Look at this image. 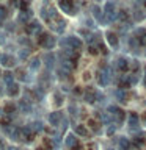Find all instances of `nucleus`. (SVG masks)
<instances>
[{"instance_id": "1", "label": "nucleus", "mask_w": 146, "mask_h": 150, "mask_svg": "<svg viewBox=\"0 0 146 150\" xmlns=\"http://www.w3.org/2000/svg\"><path fill=\"white\" fill-rule=\"evenodd\" d=\"M38 44L41 47H44V49H54L55 38H52L50 35H47V33H41L39 38H38Z\"/></svg>"}, {"instance_id": "2", "label": "nucleus", "mask_w": 146, "mask_h": 150, "mask_svg": "<svg viewBox=\"0 0 146 150\" xmlns=\"http://www.w3.org/2000/svg\"><path fill=\"white\" fill-rule=\"evenodd\" d=\"M16 58L11 55H8V53H2L0 55V64L5 66V67H13L14 64H16Z\"/></svg>"}, {"instance_id": "3", "label": "nucleus", "mask_w": 146, "mask_h": 150, "mask_svg": "<svg viewBox=\"0 0 146 150\" xmlns=\"http://www.w3.org/2000/svg\"><path fill=\"white\" fill-rule=\"evenodd\" d=\"M21 131H22L24 141L31 142V141H33V136H35V131L31 130V127H30V125H25V127H22V128H21Z\"/></svg>"}, {"instance_id": "4", "label": "nucleus", "mask_w": 146, "mask_h": 150, "mask_svg": "<svg viewBox=\"0 0 146 150\" xmlns=\"http://www.w3.org/2000/svg\"><path fill=\"white\" fill-rule=\"evenodd\" d=\"M58 5L66 14H74V6H72V2H71V0H60Z\"/></svg>"}, {"instance_id": "5", "label": "nucleus", "mask_w": 146, "mask_h": 150, "mask_svg": "<svg viewBox=\"0 0 146 150\" xmlns=\"http://www.w3.org/2000/svg\"><path fill=\"white\" fill-rule=\"evenodd\" d=\"M16 111H17V110H16V106H14L13 103H8V105L3 108V116H5V117H8V119L11 120L13 117L16 116Z\"/></svg>"}, {"instance_id": "6", "label": "nucleus", "mask_w": 146, "mask_h": 150, "mask_svg": "<svg viewBox=\"0 0 146 150\" xmlns=\"http://www.w3.org/2000/svg\"><path fill=\"white\" fill-rule=\"evenodd\" d=\"M60 119H61L60 112H50V114H49V122H50L52 127H57V125H58V124H60Z\"/></svg>"}, {"instance_id": "7", "label": "nucleus", "mask_w": 146, "mask_h": 150, "mask_svg": "<svg viewBox=\"0 0 146 150\" xmlns=\"http://www.w3.org/2000/svg\"><path fill=\"white\" fill-rule=\"evenodd\" d=\"M77 144H79V141H77V138H75L74 134H69L68 138H66V145H68L69 149H74Z\"/></svg>"}, {"instance_id": "8", "label": "nucleus", "mask_w": 146, "mask_h": 150, "mask_svg": "<svg viewBox=\"0 0 146 150\" xmlns=\"http://www.w3.org/2000/svg\"><path fill=\"white\" fill-rule=\"evenodd\" d=\"M39 30H41V25H39V23H38L36 21H35V22H31L30 25L27 27V33H38Z\"/></svg>"}, {"instance_id": "9", "label": "nucleus", "mask_w": 146, "mask_h": 150, "mask_svg": "<svg viewBox=\"0 0 146 150\" xmlns=\"http://www.w3.org/2000/svg\"><path fill=\"white\" fill-rule=\"evenodd\" d=\"M68 44L72 47V49H80L82 47V44H80V41L77 39V38H74V36H71L69 39H68Z\"/></svg>"}, {"instance_id": "10", "label": "nucleus", "mask_w": 146, "mask_h": 150, "mask_svg": "<svg viewBox=\"0 0 146 150\" xmlns=\"http://www.w3.org/2000/svg\"><path fill=\"white\" fill-rule=\"evenodd\" d=\"M30 127H31V130L35 131H42V128H44V127H42V122L41 120H35V122H31L30 124Z\"/></svg>"}, {"instance_id": "11", "label": "nucleus", "mask_w": 146, "mask_h": 150, "mask_svg": "<svg viewBox=\"0 0 146 150\" xmlns=\"http://www.w3.org/2000/svg\"><path fill=\"white\" fill-rule=\"evenodd\" d=\"M19 106H21V110H22V112H25V114H28V112L31 111V106H30V102H21L19 103Z\"/></svg>"}, {"instance_id": "12", "label": "nucleus", "mask_w": 146, "mask_h": 150, "mask_svg": "<svg viewBox=\"0 0 146 150\" xmlns=\"http://www.w3.org/2000/svg\"><path fill=\"white\" fill-rule=\"evenodd\" d=\"M3 80H5V83H6L8 86H11L13 81H14V75L11 72H5L3 74Z\"/></svg>"}, {"instance_id": "13", "label": "nucleus", "mask_w": 146, "mask_h": 150, "mask_svg": "<svg viewBox=\"0 0 146 150\" xmlns=\"http://www.w3.org/2000/svg\"><path fill=\"white\" fill-rule=\"evenodd\" d=\"M8 94H9V96H14V97L19 94V86L16 83H13L11 86H8Z\"/></svg>"}, {"instance_id": "14", "label": "nucleus", "mask_w": 146, "mask_h": 150, "mask_svg": "<svg viewBox=\"0 0 146 150\" xmlns=\"http://www.w3.org/2000/svg\"><path fill=\"white\" fill-rule=\"evenodd\" d=\"M74 130H75V133H77V134H80V136H88V130L85 128L83 125H77Z\"/></svg>"}, {"instance_id": "15", "label": "nucleus", "mask_w": 146, "mask_h": 150, "mask_svg": "<svg viewBox=\"0 0 146 150\" xmlns=\"http://www.w3.org/2000/svg\"><path fill=\"white\" fill-rule=\"evenodd\" d=\"M39 64H41V63H39V58H33L31 63H30V69H31V70H36L38 67H39Z\"/></svg>"}, {"instance_id": "16", "label": "nucleus", "mask_w": 146, "mask_h": 150, "mask_svg": "<svg viewBox=\"0 0 146 150\" xmlns=\"http://www.w3.org/2000/svg\"><path fill=\"white\" fill-rule=\"evenodd\" d=\"M6 17H8V11H6V8L0 5V21H5Z\"/></svg>"}, {"instance_id": "17", "label": "nucleus", "mask_w": 146, "mask_h": 150, "mask_svg": "<svg viewBox=\"0 0 146 150\" xmlns=\"http://www.w3.org/2000/svg\"><path fill=\"white\" fill-rule=\"evenodd\" d=\"M28 17H30V11H24L21 14V17H19V21H21V22H27Z\"/></svg>"}, {"instance_id": "18", "label": "nucleus", "mask_w": 146, "mask_h": 150, "mask_svg": "<svg viewBox=\"0 0 146 150\" xmlns=\"http://www.w3.org/2000/svg\"><path fill=\"white\" fill-rule=\"evenodd\" d=\"M19 58H21V59L28 58V49H22V50H21V55H19Z\"/></svg>"}, {"instance_id": "19", "label": "nucleus", "mask_w": 146, "mask_h": 150, "mask_svg": "<svg viewBox=\"0 0 146 150\" xmlns=\"http://www.w3.org/2000/svg\"><path fill=\"white\" fill-rule=\"evenodd\" d=\"M16 75H17L19 80H25V75H24V70L22 69H17L16 70Z\"/></svg>"}, {"instance_id": "20", "label": "nucleus", "mask_w": 146, "mask_h": 150, "mask_svg": "<svg viewBox=\"0 0 146 150\" xmlns=\"http://www.w3.org/2000/svg\"><path fill=\"white\" fill-rule=\"evenodd\" d=\"M108 41H110L112 45H116V39H115V35H113V33H108Z\"/></svg>"}, {"instance_id": "21", "label": "nucleus", "mask_w": 146, "mask_h": 150, "mask_svg": "<svg viewBox=\"0 0 146 150\" xmlns=\"http://www.w3.org/2000/svg\"><path fill=\"white\" fill-rule=\"evenodd\" d=\"M0 150H5V144L2 142V139H0Z\"/></svg>"}, {"instance_id": "22", "label": "nucleus", "mask_w": 146, "mask_h": 150, "mask_svg": "<svg viewBox=\"0 0 146 150\" xmlns=\"http://www.w3.org/2000/svg\"><path fill=\"white\" fill-rule=\"evenodd\" d=\"M6 150H19V149H17V147H8Z\"/></svg>"}, {"instance_id": "23", "label": "nucleus", "mask_w": 146, "mask_h": 150, "mask_svg": "<svg viewBox=\"0 0 146 150\" xmlns=\"http://www.w3.org/2000/svg\"><path fill=\"white\" fill-rule=\"evenodd\" d=\"M46 2H49V0H46Z\"/></svg>"}]
</instances>
